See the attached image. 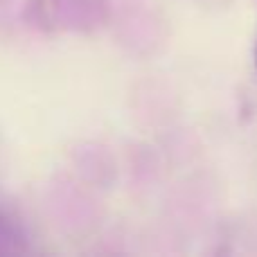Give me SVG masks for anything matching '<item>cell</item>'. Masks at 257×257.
I'll return each mask as SVG.
<instances>
[{"instance_id":"obj_1","label":"cell","mask_w":257,"mask_h":257,"mask_svg":"<svg viewBox=\"0 0 257 257\" xmlns=\"http://www.w3.org/2000/svg\"><path fill=\"white\" fill-rule=\"evenodd\" d=\"M255 68H257V45H255Z\"/></svg>"}]
</instances>
